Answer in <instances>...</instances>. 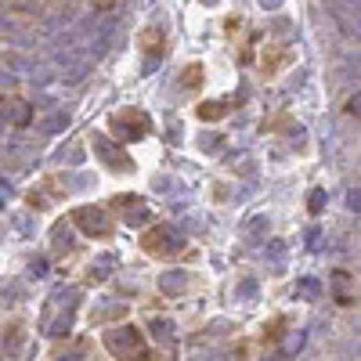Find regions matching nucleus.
<instances>
[{"label":"nucleus","mask_w":361,"mask_h":361,"mask_svg":"<svg viewBox=\"0 0 361 361\" xmlns=\"http://www.w3.org/2000/svg\"><path fill=\"white\" fill-rule=\"evenodd\" d=\"M105 347L116 361H148V340L134 325H119L105 332Z\"/></svg>","instance_id":"f257e3e1"},{"label":"nucleus","mask_w":361,"mask_h":361,"mask_svg":"<svg viewBox=\"0 0 361 361\" xmlns=\"http://www.w3.org/2000/svg\"><path fill=\"white\" fill-rule=\"evenodd\" d=\"M141 249L156 260H166V257H180L185 249V235H180L174 224H152L145 235H141Z\"/></svg>","instance_id":"f03ea898"},{"label":"nucleus","mask_w":361,"mask_h":361,"mask_svg":"<svg viewBox=\"0 0 361 361\" xmlns=\"http://www.w3.org/2000/svg\"><path fill=\"white\" fill-rule=\"evenodd\" d=\"M69 220H73L83 235H91V239H108V235H113V220H108L105 210H98V206H76V210H69Z\"/></svg>","instance_id":"7ed1b4c3"},{"label":"nucleus","mask_w":361,"mask_h":361,"mask_svg":"<svg viewBox=\"0 0 361 361\" xmlns=\"http://www.w3.org/2000/svg\"><path fill=\"white\" fill-rule=\"evenodd\" d=\"M108 123L123 134V141H141V137L152 130V119L141 113V108H123V113H116Z\"/></svg>","instance_id":"20e7f679"},{"label":"nucleus","mask_w":361,"mask_h":361,"mask_svg":"<svg viewBox=\"0 0 361 361\" xmlns=\"http://www.w3.org/2000/svg\"><path fill=\"white\" fill-rule=\"evenodd\" d=\"M137 44H141V54H145V62L156 65L163 58V51H166V33L163 30H141V36H137Z\"/></svg>","instance_id":"39448f33"},{"label":"nucleus","mask_w":361,"mask_h":361,"mask_svg":"<svg viewBox=\"0 0 361 361\" xmlns=\"http://www.w3.org/2000/svg\"><path fill=\"white\" fill-rule=\"evenodd\" d=\"M4 116H8L11 127H25V123L33 119V108L25 98H15V94H11V98H4Z\"/></svg>","instance_id":"423d86ee"},{"label":"nucleus","mask_w":361,"mask_h":361,"mask_svg":"<svg viewBox=\"0 0 361 361\" xmlns=\"http://www.w3.org/2000/svg\"><path fill=\"white\" fill-rule=\"evenodd\" d=\"M94 152H98V156H102L108 166H113V170H134V163H130L127 156H116V152H113V145H108L102 134H94Z\"/></svg>","instance_id":"0eeeda50"},{"label":"nucleus","mask_w":361,"mask_h":361,"mask_svg":"<svg viewBox=\"0 0 361 361\" xmlns=\"http://www.w3.org/2000/svg\"><path fill=\"white\" fill-rule=\"evenodd\" d=\"M196 113H199V119H206V123H210V119H220V116H228V102H202Z\"/></svg>","instance_id":"6e6552de"},{"label":"nucleus","mask_w":361,"mask_h":361,"mask_svg":"<svg viewBox=\"0 0 361 361\" xmlns=\"http://www.w3.org/2000/svg\"><path fill=\"white\" fill-rule=\"evenodd\" d=\"M199 83H202V65H199V62H191V65L185 69V87H188V91H196Z\"/></svg>","instance_id":"1a4fd4ad"},{"label":"nucleus","mask_w":361,"mask_h":361,"mask_svg":"<svg viewBox=\"0 0 361 361\" xmlns=\"http://www.w3.org/2000/svg\"><path fill=\"white\" fill-rule=\"evenodd\" d=\"M282 329H286V318H275L271 329L264 332V340H268V343H279V332H282Z\"/></svg>","instance_id":"9d476101"},{"label":"nucleus","mask_w":361,"mask_h":361,"mask_svg":"<svg viewBox=\"0 0 361 361\" xmlns=\"http://www.w3.org/2000/svg\"><path fill=\"white\" fill-rule=\"evenodd\" d=\"M347 113H351V116H361V94H358V98H351V102H347Z\"/></svg>","instance_id":"9b49d317"}]
</instances>
